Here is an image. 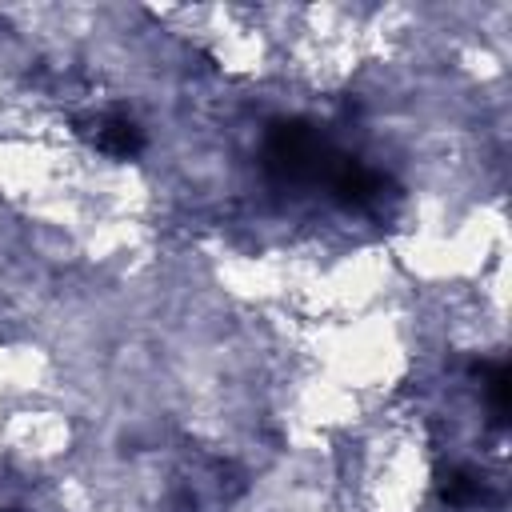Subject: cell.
I'll use <instances>...</instances> for the list:
<instances>
[{
  "instance_id": "cell-1",
  "label": "cell",
  "mask_w": 512,
  "mask_h": 512,
  "mask_svg": "<svg viewBox=\"0 0 512 512\" xmlns=\"http://www.w3.org/2000/svg\"><path fill=\"white\" fill-rule=\"evenodd\" d=\"M92 140H96L100 152H112V156H132V152H140V144H144L140 128H136L128 116H100Z\"/></svg>"
}]
</instances>
